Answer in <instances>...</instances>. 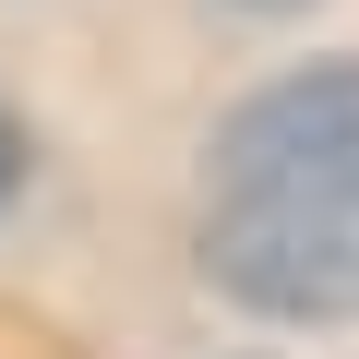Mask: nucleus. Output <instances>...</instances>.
I'll use <instances>...</instances> for the list:
<instances>
[{"label": "nucleus", "instance_id": "obj_1", "mask_svg": "<svg viewBox=\"0 0 359 359\" xmlns=\"http://www.w3.org/2000/svg\"><path fill=\"white\" fill-rule=\"evenodd\" d=\"M216 204H276V216H335L359 228V60L287 72L216 132Z\"/></svg>", "mask_w": 359, "mask_h": 359}, {"label": "nucleus", "instance_id": "obj_2", "mask_svg": "<svg viewBox=\"0 0 359 359\" xmlns=\"http://www.w3.org/2000/svg\"><path fill=\"white\" fill-rule=\"evenodd\" d=\"M204 276L276 323H335L359 311V228L335 216H276V204H216L204 216Z\"/></svg>", "mask_w": 359, "mask_h": 359}, {"label": "nucleus", "instance_id": "obj_3", "mask_svg": "<svg viewBox=\"0 0 359 359\" xmlns=\"http://www.w3.org/2000/svg\"><path fill=\"white\" fill-rule=\"evenodd\" d=\"M13 192H25V120L0 108V204H13Z\"/></svg>", "mask_w": 359, "mask_h": 359}, {"label": "nucleus", "instance_id": "obj_4", "mask_svg": "<svg viewBox=\"0 0 359 359\" xmlns=\"http://www.w3.org/2000/svg\"><path fill=\"white\" fill-rule=\"evenodd\" d=\"M252 13H299V0H252Z\"/></svg>", "mask_w": 359, "mask_h": 359}]
</instances>
